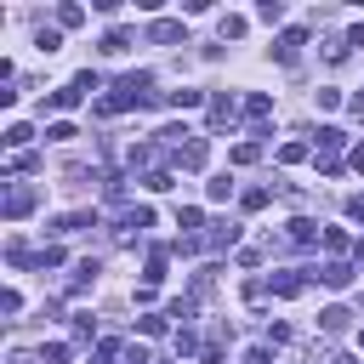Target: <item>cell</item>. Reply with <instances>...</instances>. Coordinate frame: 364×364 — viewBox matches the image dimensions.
Segmentation results:
<instances>
[{
  "label": "cell",
  "mask_w": 364,
  "mask_h": 364,
  "mask_svg": "<svg viewBox=\"0 0 364 364\" xmlns=\"http://www.w3.org/2000/svg\"><path fill=\"white\" fill-rule=\"evenodd\" d=\"M154 102V74H119L108 97H97V114H125V108H148Z\"/></svg>",
  "instance_id": "1"
},
{
  "label": "cell",
  "mask_w": 364,
  "mask_h": 364,
  "mask_svg": "<svg viewBox=\"0 0 364 364\" xmlns=\"http://www.w3.org/2000/svg\"><path fill=\"white\" fill-rule=\"evenodd\" d=\"M34 199H40V193H34L28 182H6V199H0V210H6L11 222H23V216L34 210Z\"/></svg>",
  "instance_id": "2"
},
{
  "label": "cell",
  "mask_w": 364,
  "mask_h": 364,
  "mask_svg": "<svg viewBox=\"0 0 364 364\" xmlns=\"http://www.w3.org/2000/svg\"><path fill=\"white\" fill-rule=\"evenodd\" d=\"M301 46H307V34H301V28H284V34H279V46H273V57H279L284 68H296V57H301Z\"/></svg>",
  "instance_id": "3"
},
{
  "label": "cell",
  "mask_w": 364,
  "mask_h": 364,
  "mask_svg": "<svg viewBox=\"0 0 364 364\" xmlns=\"http://www.w3.org/2000/svg\"><path fill=\"white\" fill-rule=\"evenodd\" d=\"M148 40H154V46H176V40H188V34H182L176 17H154V23H148Z\"/></svg>",
  "instance_id": "4"
},
{
  "label": "cell",
  "mask_w": 364,
  "mask_h": 364,
  "mask_svg": "<svg viewBox=\"0 0 364 364\" xmlns=\"http://www.w3.org/2000/svg\"><path fill=\"white\" fill-rule=\"evenodd\" d=\"M142 228H154V210H148V205H125V210H119V233L131 239V233H142Z\"/></svg>",
  "instance_id": "5"
},
{
  "label": "cell",
  "mask_w": 364,
  "mask_h": 364,
  "mask_svg": "<svg viewBox=\"0 0 364 364\" xmlns=\"http://www.w3.org/2000/svg\"><path fill=\"white\" fill-rule=\"evenodd\" d=\"M205 159H210V142H205V136H193V142L176 154V165H182V171H205Z\"/></svg>",
  "instance_id": "6"
},
{
  "label": "cell",
  "mask_w": 364,
  "mask_h": 364,
  "mask_svg": "<svg viewBox=\"0 0 364 364\" xmlns=\"http://www.w3.org/2000/svg\"><path fill=\"white\" fill-rule=\"evenodd\" d=\"M97 273H102V267H97V256H85V262H74V279H68V296H80V290H91V284H97Z\"/></svg>",
  "instance_id": "7"
},
{
  "label": "cell",
  "mask_w": 364,
  "mask_h": 364,
  "mask_svg": "<svg viewBox=\"0 0 364 364\" xmlns=\"http://www.w3.org/2000/svg\"><path fill=\"white\" fill-rule=\"evenodd\" d=\"M313 279H318V284H330V290H347V284H353V267H347V262H324Z\"/></svg>",
  "instance_id": "8"
},
{
  "label": "cell",
  "mask_w": 364,
  "mask_h": 364,
  "mask_svg": "<svg viewBox=\"0 0 364 364\" xmlns=\"http://www.w3.org/2000/svg\"><path fill=\"white\" fill-rule=\"evenodd\" d=\"M341 142H347V131H336V125H318V154H324V159H336V154H341Z\"/></svg>",
  "instance_id": "9"
},
{
  "label": "cell",
  "mask_w": 364,
  "mask_h": 364,
  "mask_svg": "<svg viewBox=\"0 0 364 364\" xmlns=\"http://www.w3.org/2000/svg\"><path fill=\"white\" fill-rule=\"evenodd\" d=\"M284 239H290V245H313V239H318V222H313V216H296Z\"/></svg>",
  "instance_id": "10"
},
{
  "label": "cell",
  "mask_w": 364,
  "mask_h": 364,
  "mask_svg": "<svg viewBox=\"0 0 364 364\" xmlns=\"http://www.w3.org/2000/svg\"><path fill=\"white\" fill-rule=\"evenodd\" d=\"M347 318H353L347 307H324V313H318V330H324V336H341V330H347Z\"/></svg>",
  "instance_id": "11"
},
{
  "label": "cell",
  "mask_w": 364,
  "mask_h": 364,
  "mask_svg": "<svg viewBox=\"0 0 364 364\" xmlns=\"http://www.w3.org/2000/svg\"><path fill=\"white\" fill-rule=\"evenodd\" d=\"M80 228H97V210H74V216H63L51 233H80Z\"/></svg>",
  "instance_id": "12"
},
{
  "label": "cell",
  "mask_w": 364,
  "mask_h": 364,
  "mask_svg": "<svg viewBox=\"0 0 364 364\" xmlns=\"http://www.w3.org/2000/svg\"><path fill=\"white\" fill-rule=\"evenodd\" d=\"M102 51H108V57L131 51V28H108V34H102Z\"/></svg>",
  "instance_id": "13"
},
{
  "label": "cell",
  "mask_w": 364,
  "mask_h": 364,
  "mask_svg": "<svg viewBox=\"0 0 364 364\" xmlns=\"http://www.w3.org/2000/svg\"><path fill=\"white\" fill-rule=\"evenodd\" d=\"M267 284H273L279 296H301V284H307V279H301V273H273Z\"/></svg>",
  "instance_id": "14"
},
{
  "label": "cell",
  "mask_w": 364,
  "mask_h": 364,
  "mask_svg": "<svg viewBox=\"0 0 364 364\" xmlns=\"http://www.w3.org/2000/svg\"><path fill=\"white\" fill-rule=\"evenodd\" d=\"M80 97H85L80 85H63V91H51V108H57V114H68V108H74Z\"/></svg>",
  "instance_id": "15"
},
{
  "label": "cell",
  "mask_w": 364,
  "mask_h": 364,
  "mask_svg": "<svg viewBox=\"0 0 364 364\" xmlns=\"http://www.w3.org/2000/svg\"><path fill=\"white\" fill-rule=\"evenodd\" d=\"M165 102H171V108H199L205 91H188V85H182V91H165Z\"/></svg>",
  "instance_id": "16"
},
{
  "label": "cell",
  "mask_w": 364,
  "mask_h": 364,
  "mask_svg": "<svg viewBox=\"0 0 364 364\" xmlns=\"http://www.w3.org/2000/svg\"><path fill=\"white\" fill-rule=\"evenodd\" d=\"M245 114H250V119H267V114H273V97L250 91V97H245Z\"/></svg>",
  "instance_id": "17"
},
{
  "label": "cell",
  "mask_w": 364,
  "mask_h": 364,
  "mask_svg": "<svg viewBox=\"0 0 364 364\" xmlns=\"http://www.w3.org/2000/svg\"><path fill=\"white\" fill-rule=\"evenodd\" d=\"M210 245H216V250L239 245V228H233V222H216V228H210Z\"/></svg>",
  "instance_id": "18"
},
{
  "label": "cell",
  "mask_w": 364,
  "mask_h": 364,
  "mask_svg": "<svg viewBox=\"0 0 364 364\" xmlns=\"http://www.w3.org/2000/svg\"><path fill=\"white\" fill-rule=\"evenodd\" d=\"M85 23V6H57V28H80Z\"/></svg>",
  "instance_id": "19"
},
{
  "label": "cell",
  "mask_w": 364,
  "mask_h": 364,
  "mask_svg": "<svg viewBox=\"0 0 364 364\" xmlns=\"http://www.w3.org/2000/svg\"><path fill=\"white\" fill-rule=\"evenodd\" d=\"M34 46H40L46 57H51V51H63V28H40V34H34Z\"/></svg>",
  "instance_id": "20"
},
{
  "label": "cell",
  "mask_w": 364,
  "mask_h": 364,
  "mask_svg": "<svg viewBox=\"0 0 364 364\" xmlns=\"http://www.w3.org/2000/svg\"><path fill=\"white\" fill-rule=\"evenodd\" d=\"M233 119V97H210V125H228Z\"/></svg>",
  "instance_id": "21"
},
{
  "label": "cell",
  "mask_w": 364,
  "mask_h": 364,
  "mask_svg": "<svg viewBox=\"0 0 364 364\" xmlns=\"http://www.w3.org/2000/svg\"><path fill=\"white\" fill-rule=\"evenodd\" d=\"M159 279H165V250H154L148 267H142V284H159Z\"/></svg>",
  "instance_id": "22"
},
{
  "label": "cell",
  "mask_w": 364,
  "mask_h": 364,
  "mask_svg": "<svg viewBox=\"0 0 364 364\" xmlns=\"http://www.w3.org/2000/svg\"><path fill=\"white\" fill-rule=\"evenodd\" d=\"M216 34H222V40H239V34H245V17H233V11H228V17L216 23Z\"/></svg>",
  "instance_id": "23"
},
{
  "label": "cell",
  "mask_w": 364,
  "mask_h": 364,
  "mask_svg": "<svg viewBox=\"0 0 364 364\" xmlns=\"http://www.w3.org/2000/svg\"><path fill=\"white\" fill-rule=\"evenodd\" d=\"M28 136H34V125H6V136H0V142H6V148H23Z\"/></svg>",
  "instance_id": "24"
},
{
  "label": "cell",
  "mask_w": 364,
  "mask_h": 364,
  "mask_svg": "<svg viewBox=\"0 0 364 364\" xmlns=\"http://www.w3.org/2000/svg\"><path fill=\"white\" fill-rule=\"evenodd\" d=\"M256 159H262V142H239L233 148V165H256Z\"/></svg>",
  "instance_id": "25"
},
{
  "label": "cell",
  "mask_w": 364,
  "mask_h": 364,
  "mask_svg": "<svg viewBox=\"0 0 364 364\" xmlns=\"http://www.w3.org/2000/svg\"><path fill=\"white\" fill-rule=\"evenodd\" d=\"M301 159H307V142H284L279 148V165H301Z\"/></svg>",
  "instance_id": "26"
},
{
  "label": "cell",
  "mask_w": 364,
  "mask_h": 364,
  "mask_svg": "<svg viewBox=\"0 0 364 364\" xmlns=\"http://www.w3.org/2000/svg\"><path fill=\"white\" fill-rule=\"evenodd\" d=\"M267 199H273V193H267V188H245V193H239V205H245V210H262V205H267Z\"/></svg>",
  "instance_id": "27"
},
{
  "label": "cell",
  "mask_w": 364,
  "mask_h": 364,
  "mask_svg": "<svg viewBox=\"0 0 364 364\" xmlns=\"http://www.w3.org/2000/svg\"><path fill=\"white\" fill-rule=\"evenodd\" d=\"M142 188H148V193H165V188H171V171H148Z\"/></svg>",
  "instance_id": "28"
},
{
  "label": "cell",
  "mask_w": 364,
  "mask_h": 364,
  "mask_svg": "<svg viewBox=\"0 0 364 364\" xmlns=\"http://www.w3.org/2000/svg\"><path fill=\"white\" fill-rule=\"evenodd\" d=\"M228 193H233L228 176H210V182H205V199H228Z\"/></svg>",
  "instance_id": "29"
},
{
  "label": "cell",
  "mask_w": 364,
  "mask_h": 364,
  "mask_svg": "<svg viewBox=\"0 0 364 364\" xmlns=\"http://www.w3.org/2000/svg\"><path fill=\"white\" fill-rule=\"evenodd\" d=\"M176 228H188V233H193V228H205V216H199L193 205H182V210H176Z\"/></svg>",
  "instance_id": "30"
},
{
  "label": "cell",
  "mask_w": 364,
  "mask_h": 364,
  "mask_svg": "<svg viewBox=\"0 0 364 364\" xmlns=\"http://www.w3.org/2000/svg\"><path fill=\"white\" fill-rule=\"evenodd\" d=\"M40 364H68V347H63V341H51V347H40Z\"/></svg>",
  "instance_id": "31"
},
{
  "label": "cell",
  "mask_w": 364,
  "mask_h": 364,
  "mask_svg": "<svg viewBox=\"0 0 364 364\" xmlns=\"http://www.w3.org/2000/svg\"><path fill=\"white\" fill-rule=\"evenodd\" d=\"M256 17H262V23H279V17H284V6H279V0H262V6H256Z\"/></svg>",
  "instance_id": "32"
},
{
  "label": "cell",
  "mask_w": 364,
  "mask_h": 364,
  "mask_svg": "<svg viewBox=\"0 0 364 364\" xmlns=\"http://www.w3.org/2000/svg\"><path fill=\"white\" fill-rule=\"evenodd\" d=\"M347 51H353L347 40H324V57H330V63H347Z\"/></svg>",
  "instance_id": "33"
},
{
  "label": "cell",
  "mask_w": 364,
  "mask_h": 364,
  "mask_svg": "<svg viewBox=\"0 0 364 364\" xmlns=\"http://www.w3.org/2000/svg\"><path fill=\"white\" fill-rule=\"evenodd\" d=\"M91 330H97L91 313H74V341H91Z\"/></svg>",
  "instance_id": "34"
},
{
  "label": "cell",
  "mask_w": 364,
  "mask_h": 364,
  "mask_svg": "<svg viewBox=\"0 0 364 364\" xmlns=\"http://www.w3.org/2000/svg\"><path fill=\"white\" fill-rule=\"evenodd\" d=\"M136 330H142V336H165V318H159V313H148V318H136Z\"/></svg>",
  "instance_id": "35"
},
{
  "label": "cell",
  "mask_w": 364,
  "mask_h": 364,
  "mask_svg": "<svg viewBox=\"0 0 364 364\" xmlns=\"http://www.w3.org/2000/svg\"><path fill=\"white\" fill-rule=\"evenodd\" d=\"M91 364H119V341H102V347H97V358H91Z\"/></svg>",
  "instance_id": "36"
},
{
  "label": "cell",
  "mask_w": 364,
  "mask_h": 364,
  "mask_svg": "<svg viewBox=\"0 0 364 364\" xmlns=\"http://www.w3.org/2000/svg\"><path fill=\"white\" fill-rule=\"evenodd\" d=\"M40 267H63V245H46L40 250Z\"/></svg>",
  "instance_id": "37"
},
{
  "label": "cell",
  "mask_w": 364,
  "mask_h": 364,
  "mask_svg": "<svg viewBox=\"0 0 364 364\" xmlns=\"http://www.w3.org/2000/svg\"><path fill=\"white\" fill-rule=\"evenodd\" d=\"M347 216H353V222H364V193H353V199H347Z\"/></svg>",
  "instance_id": "38"
},
{
  "label": "cell",
  "mask_w": 364,
  "mask_h": 364,
  "mask_svg": "<svg viewBox=\"0 0 364 364\" xmlns=\"http://www.w3.org/2000/svg\"><path fill=\"white\" fill-rule=\"evenodd\" d=\"M347 46H358V51H364V23H353V28H347Z\"/></svg>",
  "instance_id": "39"
},
{
  "label": "cell",
  "mask_w": 364,
  "mask_h": 364,
  "mask_svg": "<svg viewBox=\"0 0 364 364\" xmlns=\"http://www.w3.org/2000/svg\"><path fill=\"white\" fill-rule=\"evenodd\" d=\"M239 364H267V347H250V353H245Z\"/></svg>",
  "instance_id": "40"
},
{
  "label": "cell",
  "mask_w": 364,
  "mask_h": 364,
  "mask_svg": "<svg viewBox=\"0 0 364 364\" xmlns=\"http://www.w3.org/2000/svg\"><path fill=\"white\" fill-rule=\"evenodd\" d=\"M347 165H353V171H364V142H358V148L347 154Z\"/></svg>",
  "instance_id": "41"
},
{
  "label": "cell",
  "mask_w": 364,
  "mask_h": 364,
  "mask_svg": "<svg viewBox=\"0 0 364 364\" xmlns=\"http://www.w3.org/2000/svg\"><path fill=\"white\" fill-rule=\"evenodd\" d=\"M6 364H34V358H28V353H23V347H17V353H11V358H6Z\"/></svg>",
  "instance_id": "42"
},
{
  "label": "cell",
  "mask_w": 364,
  "mask_h": 364,
  "mask_svg": "<svg viewBox=\"0 0 364 364\" xmlns=\"http://www.w3.org/2000/svg\"><path fill=\"white\" fill-rule=\"evenodd\" d=\"M199 364H222V353H216V347H210V353H205V358H199Z\"/></svg>",
  "instance_id": "43"
},
{
  "label": "cell",
  "mask_w": 364,
  "mask_h": 364,
  "mask_svg": "<svg viewBox=\"0 0 364 364\" xmlns=\"http://www.w3.org/2000/svg\"><path fill=\"white\" fill-rule=\"evenodd\" d=\"M330 364H353V358H347V353H341V358H330Z\"/></svg>",
  "instance_id": "44"
},
{
  "label": "cell",
  "mask_w": 364,
  "mask_h": 364,
  "mask_svg": "<svg viewBox=\"0 0 364 364\" xmlns=\"http://www.w3.org/2000/svg\"><path fill=\"white\" fill-rule=\"evenodd\" d=\"M154 364H165V358H154Z\"/></svg>",
  "instance_id": "45"
},
{
  "label": "cell",
  "mask_w": 364,
  "mask_h": 364,
  "mask_svg": "<svg viewBox=\"0 0 364 364\" xmlns=\"http://www.w3.org/2000/svg\"><path fill=\"white\" fill-rule=\"evenodd\" d=\"M358 341H364V336H358Z\"/></svg>",
  "instance_id": "46"
}]
</instances>
